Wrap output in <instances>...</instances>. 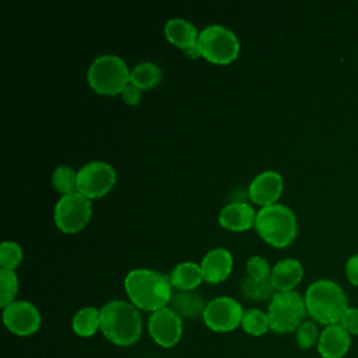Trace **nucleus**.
I'll list each match as a JSON object with an SVG mask.
<instances>
[{"mask_svg": "<svg viewBox=\"0 0 358 358\" xmlns=\"http://www.w3.org/2000/svg\"><path fill=\"white\" fill-rule=\"evenodd\" d=\"M120 95H122L123 102L127 105H131V106L138 105V102L141 101V90H138L137 87H134L130 83L124 87V90L122 91Z\"/></svg>", "mask_w": 358, "mask_h": 358, "instance_id": "nucleus-31", "label": "nucleus"}, {"mask_svg": "<svg viewBox=\"0 0 358 358\" xmlns=\"http://www.w3.org/2000/svg\"><path fill=\"white\" fill-rule=\"evenodd\" d=\"M255 229L266 243L282 249L289 246L296 238V217L289 207L275 203L257 211Z\"/></svg>", "mask_w": 358, "mask_h": 358, "instance_id": "nucleus-4", "label": "nucleus"}, {"mask_svg": "<svg viewBox=\"0 0 358 358\" xmlns=\"http://www.w3.org/2000/svg\"><path fill=\"white\" fill-rule=\"evenodd\" d=\"M271 268L273 267H270V263L262 256H252L246 262L248 277L255 280H268Z\"/></svg>", "mask_w": 358, "mask_h": 358, "instance_id": "nucleus-29", "label": "nucleus"}, {"mask_svg": "<svg viewBox=\"0 0 358 358\" xmlns=\"http://www.w3.org/2000/svg\"><path fill=\"white\" fill-rule=\"evenodd\" d=\"M3 323L13 334L27 337L39 330L42 319L34 303L28 301H14L3 308Z\"/></svg>", "mask_w": 358, "mask_h": 358, "instance_id": "nucleus-12", "label": "nucleus"}, {"mask_svg": "<svg viewBox=\"0 0 358 358\" xmlns=\"http://www.w3.org/2000/svg\"><path fill=\"white\" fill-rule=\"evenodd\" d=\"M282 176L275 171H264L255 176L248 187L249 199L262 207L273 206L277 203L282 193Z\"/></svg>", "mask_w": 358, "mask_h": 358, "instance_id": "nucleus-13", "label": "nucleus"}, {"mask_svg": "<svg viewBox=\"0 0 358 358\" xmlns=\"http://www.w3.org/2000/svg\"><path fill=\"white\" fill-rule=\"evenodd\" d=\"M148 334L152 341L162 348L175 347L183 334L182 317L169 306L155 310L147 322Z\"/></svg>", "mask_w": 358, "mask_h": 358, "instance_id": "nucleus-11", "label": "nucleus"}, {"mask_svg": "<svg viewBox=\"0 0 358 358\" xmlns=\"http://www.w3.org/2000/svg\"><path fill=\"white\" fill-rule=\"evenodd\" d=\"M172 288L169 275L151 268H134L124 277V291L130 302L151 313L169 306Z\"/></svg>", "mask_w": 358, "mask_h": 358, "instance_id": "nucleus-1", "label": "nucleus"}, {"mask_svg": "<svg viewBox=\"0 0 358 358\" xmlns=\"http://www.w3.org/2000/svg\"><path fill=\"white\" fill-rule=\"evenodd\" d=\"M320 331L317 329V323L313 320H305L295 331V340L301 350H310L317 345Z\"/></svg>", "mask_w": 358, "mask_h": 358, "instance_id": "nucleus-27", "label": "nucleus"}, {"mask_svg": "<svg viewBox=\"0 0 358 358\" xmlns=\"http://www.w3.org/2000/svg\"><path fill=\"white\" fill-rule=\"evenodd\" d=\"M87 81L96 94L117 95L130 83V70L122 57L102 55L88 67Z\"/></svg>", "mask_w": 358, "mask_h": 358, "instance_id": "nucleus-5", "label": "nucleus"}, {"mask_svg": "<svg viewBox=\"0 0 358 358\" xmlns=\"http://www.w3.org/2000/svg\"><path fill=\"white\" fill-rule=\"evenodd\" d=\"M197 48L200 56L214 64H229L239 55V41L236 35L222 25H208L200 35Z\"/></svg>", "mask_w": 358, "mask_h": 358, "instance_id": "nucleus-7", "label": "nucleus"}, {"mask_svg": "<svg viewBox=\"0 0 358 358\" xmlns=\"http://www.w3.org/2000/svg\"><path fill=\"white\" fill-rule=\"evenodd\" d=\"M200 266L206 282L220 284L229 277L234 266V259L229 250L224 248H215L206 253Z\"/></svg>", "mask_w": 358, "mask_h": 358, "instance_id": "nucleus-15", "label": "nucleus"}, {"mask_svg": "<svg viewBox=\"0 0 358 358\" xmlns=\"http://www.w3.org/2000/svg\"><path fill=\"white\" fill-rule=\"evenodd\" d=\"M316 348L322 358H344L351 348V336L340 323L326 326L320 331Z\"/></svg>", "mask_w": 358, "mask_h": 358, "instance_id": "nucleus-14", "label": "nucleus"}, {"mask_svg": "<svg viewBox=\"0 0 358 358\" xmlns=\"http://www.w3.org/2000/svg\"><path fill=\"white\" fill-rule=\"evenodd\" d=\"M18 292V277L14 270L0 268V306L6 308L15 301Z\"/></svg>", "mask_w": 358, "mask_h": 358, "instance_id": "nucleus-26", "label": "nucleus"}, {"mask_svg": "<svg viewBox=\"0 0 358 358\" xmlns=\"http://www.w3.org/2000/svg\"><path fill=\"white\" fill-rule=\"evenodd\" d=\"M91 215V200L78 192L62 196L53 211L55 224L64 234H76L81 231L90 222Z\"/></svg>", "mask_w": 358, "mask_h": 358, "instance_id": "nucleus-8", "label": "nucleus"}, {"mask_svg": "<svg viewBox=\"0 0 358 358\" xmlns=\"http://www.w3.org/2000/svg\"><path fill=\"white\" fill-rule=\"evenodd\" d=\"M241 292L243 296L252 301H266L271 299L274 294L277 292L268 280H255L250 277H246L241 281Z\"/></svg>", "mask_w": 358, "mask_h": 358, "instance_id": "nucleus-23", "label": "nucleus"}, {"mask_svg": "<svg viewBox=\"0 0 358 358\" xmlns=\"http://www.w3.org/2000/svg\"><path fill=\"white\" fill-rule=\"evenodd\" d=\"M306 312L313 322L322 326L337 324L350 308L344 289L333 280H316L305 291L303 295Z\"/></svg>", "mask_w": 358, "mask_h": 358, "instance_id": "nucleus-3", "label": "nucleus"}, {"mask_svg": "<svg viewBox=\"0 0 358 358\" xmlns=\"http://www.w3.org/2000/svg\"><path fill=\"white\" fill-rule=\"evenodd\" d=\"M241 326H242L243 331L250 336L260 337V336L266 334L270 330V322H268L267 312H263L257 308L246 309L243 312Z\"/></svg>", "mask_w": 358, "mask_h": 358, "instance_id": "nucleus-24", "label": "nucleus"}, {"mask_svg": "<svg viewBox=\"0 0 358 358\" xmlns=\"http://www.w3.org/2000/svg\"><path fill=\"white\" fill-rule=\"evenodd\" d=\"M306 315L305 299L296 291L275 292L267 308L270 330L280 334L296 331Z\"/></svg>", "mask_w": 358, "mask_h": 358, "instance_id": "nucleus-6", "label": "nucleus"}, {"mask_svg": "<svg viewBox=\"0 0 358 358\" xmlns=\"http://www.w3.org/2000/svg\"><path fill=\"white\" fill-rule=\"evenodd\" d=\"M169 280L178 291H194L204 281L201 266L193 262H182L172 268Z\"/></svg>", "mask_w": 358, "mask_h": 358, "instance_id": "nucleus-20", "label": "nucleus"}, {"mask_svg": "<svg viewBox=\"0 0 358 358\" xmlns=\"http://www.w3.org/2000/svg\"><path fill=\"white\" fill-rule=\"evenodd\" d=\"M22 262V249L13 241H4L0 246V266L1 268L14 270Z\"/></svg>", "mask_w": 358, "mask_h": 358, "instance_id": "nucleus-28", "label": "nucleus"}, {"mask_svg": "<svg viewBox=\"0 0 358 358\" xmlns=\"http://www.w3.org/2000/svg\"><path fill=\"white\" fill-rule=\"evenodd\" d=\"M52 185L63 196L77 192V172L71 166H57L52 175Z\"/></svg>", "mask_w": 358, "mask_h": 358, "instance_id": "nucleus-25", "label": "nucleus"}, {"mask_svg": "<svg viewBox=\"0 0 358 358\" xmlns=\"http://www.w3.org/2000/svg\"><path fill=\"white\" fill-rule=\"evenodd\" d=\"M207 303L194 291H176L172 294L169 308H172L180 317L185 319H199L203 317Z\"/></svg>", "mask_w": 358, "mask_h": 358, "instance_id": "nucleus-19", "label": "nucleus"}, {"mask_svg": "<svg viewBox=\"0 0 358 358\" xmlns=\"http://www.w3.org/2000/svg\"><path fill=\"white\" fill-rule=\"evenodd\" d=\"M164 34L169 43L182 49L183 52L197 48L199 35H200L197 28L192 22L183 18L168 20L164 27Z\"/></svg>", "mask_w": 358, "mask_h": 358, "instance_id": "nucleus-18", "label": "nucleus"}, {"mask_svg": "<svg viewBox=\"0 0 358 358\" xmlns=\"http://www.w3.org/2000/svg\"><path fill=\"white\" fill-rule=\"evenodd\" d=\"M115 183L116 171L105 161L88 162L77 172V192L90 200L108 194Z\"/></svg>", "mask_w": 358, "mask_h": 358, "instance_id": "nucleus-9", "label": "nucleus"}, {"mask_svg": "<svg viewBox=\"0 0 358 358\" xmlns=\"http://www.w3.org/2000/svg\"><path fill=\"white\" fill-rule=\"evenodd\" d=\"M242 305L231 296H217L207 302L203 313L204 324L215 333H229L241 326L243 317Z\"/></svg>", "mask_w": 358, "mask_h": 358, "instance_id": "nucleus-10", "label": "nucleus"}, {"mask_svg": "<svg viewBox=\"0 0 358 358\" xmlns=\"http://www.w3.org/2000/svg\"><path fill=\"white\" fill-rule=\"evenodd\" d=\"M99 313L101 333L109 343L117 347H130L141 337V315L131 302L109 301L99 309Z\"/></svg>", "mask_w": 358, "mask_h": 358, "instance_id": "nucleus-2", "label": "nucleus"}, {"mask_svg": "<svg viewBox=\"0 0 358 358\" xmlns=\"http://www.w3.org/2000/svg\"><path fill=\"white\" fill-rule=\"evenodd\" d=\"M162 78V71L158 64L152 62L138 63L130 71V84L137 87L138 90H151L159 84Z\"/></svg>", "mask_w": 358, "mask_h": 358, "instance_id": "nucleus-22", "label": "nucleus"}, {"mask_svg": "<svg viewBox=\"0 0 358 358\" xmlns=\"http://www.w3.org/2000/svg\"><path fill=\"white\" fill-rule=\"evenodd\" d=\"M345 275L352 285L358 287V253L348 257L345 263Z\"/></svg>", "mask_w": 358, "mask_h": 358, "instance_id": "nucleus-32", "label": "nucleus"}, {"mask_svg": "<svg viewBox=\"0 0 358 358\" xmlns=\"http://www.w3.org/2000/svg\"><path fill=\"white\" fill-rule=\"evenodd\" d=\"M256 211L248 203L231 201L224 206L218 215V222L222 228L234 232H242L255 227Z\"/></svg>", "mask_w": 358, "mask_h": 358, "instance_id": "nucleus-16", "label": "nucleus"}, {"mask_svg": "<svg viewBox=\"0 0 358 358\" xmlns=\"http://www.w3.org/2000/svg\"><path fill=\"white\" fill-rule=\"evenodd\" d=\"M340 324L348 331V334L358 336V308L350 306L341 317Z\"/></svg>", "mask_w": 358, "mask_h": 358, "instance_id": "nucleus-30", "label": "nucleus"}, {"mask_svg": "<svg viewBox=\"0 0 358 358\" xmlns=\"http://www.w3.org/2000/svg\"><path fill=\"white\" fill-rule=\"evenodd\" d=\"M303 277V267L296 259H284L274 264L270 274V281L277 292L294 291Z\"/></svg>", "mask_w": 358, "mask_h": 358, "instance_id": "nucleus-17", "label": "nucleus"}, {"mask_svg": "<svg viewBox=\"0 0 358 358\" xmlns=\"http://www.w3.org/2000/svg\"><path fill=\"white\" fill-rule=\"evenodd\" d=\"M71 329L78 337H92L101 330V313L95 306H85L77 310L71 320Z\"/></svg>", "mask_w": 358, "mask_h": 358, "instance_id": "nucleus-21", "label": "nucleus"}]
</instances>
